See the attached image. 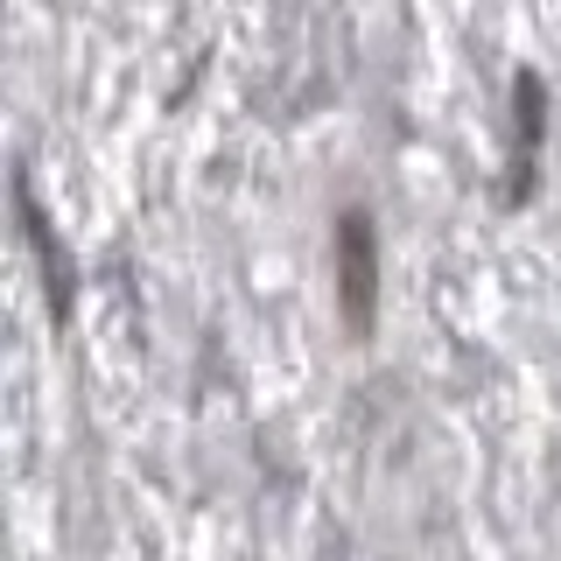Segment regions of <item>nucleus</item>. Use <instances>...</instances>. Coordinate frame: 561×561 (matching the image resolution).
Returning <instances> with one entry per match:
<instances>
[{"mask_svg": "<svg viewBox=\"0 0 561 561\" xmlns=\"http://www.w3.org/2000/svg\"><path fill=\"white\" fill-rule=\"evenodd\" d=\"M337 260H344V309L351 323H373V295H379V274H373V225L365 218H344L337 232Z\"/></svg>", "mask_w": 561, "mask_h": 561, "instance_id": "nucleus-1", "label": "nucleus"}]
</instances>
